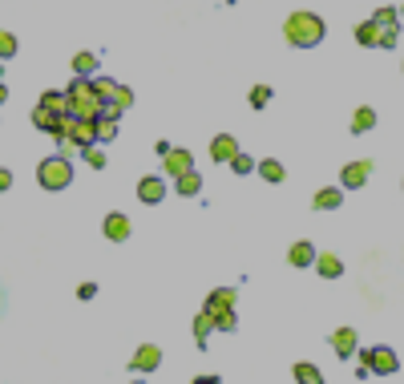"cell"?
Instances as JSON below:
<instances>
[{
	"mask_svg": "<svg viewBox=\"0 0 404 384\" xmlns=\"http://www.w3.org/2000/svg\"><path fill=\"white\" fill-rule=\"evenodd\" d=\"M283 37H287V45L295 49H315L327 37V25H323V16L315 13H291L287 20H283Z\"/></svg>",
	"mask_w": 404,
	"mask_h": 384,
	"instance_id": "cell-1",
	"label": "cell"
},
{
	"mask_svg": "<svg viewBox=\"0 0 404 384\" xmlns=\"http://www.w3.org/2000/svg\"><path fill=\"white\" fill-rule=\"evenodd\" d=\"M69 101H73V113L77 117H101V105H105V97L93 89V77H73V85H69Z\"/></svg>",
	"mask_w": 404,
	"mask_h": 384,
	"instance_id": "cell-2",
	"label": "cell"
},
{
	"mask_svg": "<svg viewBox=\"0 0 404 384\" xmlns=\"http://www.w3.org/2000/svg\"><path fill=\"white\" fill-rule=\"evenodd\" d=\"M37 182H41L45 191H65V186L73 182V162H69V154H53V158L41 162V166H37Z\"/></svg>",
	"mask_w": 404,
	"mask_h": 384,
	"instance_id": "cell-3",
	"label": "cell"
},
{
	"mask_svg": "<svg viewBox=\"0 0 404 384\" xmlns=\"http://www.w3.org/2000/svg\"><path fill=\"white\" fill-rule=\"evenodd\" d=\"M360 360L372 369V376H392V372L400 369L396 352H392V348H384V344H380V348H364V352H360Z\"/></svg>",
	"mask_w": 404,
	"mask_h": 384,
	"instance_id": "cell-4",
	"label": "cell"
},
{
	"mask_svg": "<svg viewBox=\"0 0 404 384\" xmlns=\"http://www.w3.org/2000/svg\"><path fill=\"white\" fill-rule=\"evenodd\" d=\"M356 41L364 49H392L396 45V32H384L376 20H360L356 25Z\"/></svg>",
	"mask_w": 404,
	"mask_h": 384,
	"instance_id": "cell-5",
	"label": "cell"
},
{
	"mask_svg": "<svg viewBox=\"0 0 404 384\" xmlns=\"http://www.w3.org/2000/svg\"><path fill=\"white\" fill-rule=\"evenodd\" d=\"M162 170H166L170 178L186 174V170H194V154L190 150H182V146H170V150L162 154Z\"/></svg>",
	"mask_w": 404,
	"mask_h": 384,
	"instance_id": "cell-6",
	"label": "cell"
},
{
	"mask_svg": "<svg viewBox=\"0 0 404 384\" xmlns=\"http://www.w3.org/2000/svg\"><path fill=\"white\" fill-rule=\"evenodd\" d=\"M101 231H105V239H110V243H126L129 235H133V226H129V215H122V210H113V215H105V223H101Z\"/></svg>",
	"mask_w": 404,
	"mask_h": 384,
	"instance_id": "cell-7",
	"label": "cell"
},
{
	"mask_svg": "<svg viewBox=\"0 0 404 384\" xmlns=\"http://www.w3.org/2000/svg\"><path fill=\"white\" fill-rule=\"evenodd\" d=\"M368 174H372V162L360 158V162H348V166H344L339 182H344V191H360V186L368 182Z\"/></svg>",
	"mask_w": 404,
	"mask_h": 384,
	"instance_id": "cell-8",
	"label": "cell"
},
{
	"mask_svg": "<svg viewBox=\"0 0 404 384\" xmlns=\"http://www.w3.org/2000/svg\"><path fill=\"white\" fill-rule=\"evenodd\" d=\"M138 198H142L145 207H158L162 198H166V182H162V174H150L138 182Z\"/></svg>",
	"mask_w": 404,
	"mask_h": 384,
	"instance_id": "cell-9",
	"label": "cell"
},
{
	"mask_svg": "<svg viewBox=\"0 0 404 384\" xmlns=\"http://www.w3.org/2000/svg\"><path fill=\"white\" fill-rule=\"evenodd\" d=\"M162 364V348L158 344H142L138 352H133V360H129V369L133 372H154Z\"/></svg>",
	"mask_w": 404,
	"mask_h": 384,
	"instance_id": "cell-10",
	"label": "cell"
},
{
	"mask_svg": "<svg viewBox=\"0 0 404 384\" xmlns=\"http://www.w3.org/2000/svg\"><path fill=\"white\" fill-rule=\"evenodd\" d=\"M356 328H336V332H332V352L339 356V360H352L356 356Z\"/></svg>",
	"mask_w": 404,
	"mask_h": 384,
	"instance_id": "cell-11",
	"label": "cell"
},
{
	"mask_svg": "<svg viewBox=\"0 0 404 384\" xmlns=\"http://www.w3.org/2000/svg\"><path fill=\"white\" fill-rule=\"evenodd\" d=\"M235 154H239V142H235V138H230V134H219V138H214V142H210V158L219 162V166H230V158H235Z\"/></svg>",
	"mask_w": 404,
	"mask_h": 384,
	"instance_id": "cell-12",
	"label": "cell"
},
{
	"mask_svg": "<svg viewBox=\"0 0 404 384\" xmlns=\"http://www.w3.org/2000/svg\"><path fill=\"white\" fill-rule=\"evenodd\" d=\"M315 255H320V251H315L307 239H299V243H291L287 263H291V267H315Z\"/></svg>",
	"mask_w": 404,
	"mask_h": 384,
	"instance_id": "cell-13",
	"label": "cell"
},
{
	"mask_svg": "<svg viewBox=\"0 0 404 384\" xmlns=\"http://www.w3.org/2000/svg\"><path fill=\"white\" fill-rule=\"evenodd\" d=\"M65 122V113L48 110V105H32V126L45 129V134H57V126Z\"/></svg>",
	"mask_w": 404,
	"mask_h": 384,
	"instance_id": "cell-14",
	"label": "cell"
},
{
	"mask_svg": "<svg viewBox=\"0 0 404 384\" xmlns=\"http://www.w3.org/2000/svg\"><path fill=\"white\" fill-rule=\"evenodd\" d=\"M210 332H219V324H214V312H210V307H202V312L194 316V340H198V344H207Z\"/></svg>",
	"mask_w": 404,
	"mask_h": 384,
	"instance_id": "cell-15",
	"label": "cell"
},
{
	"mask_svg": "<svg viewBox=\"0 0 404 384\" xmlns=\"http://www.w3.org/2000/svg\"><path fill=\"white\" fill-rule=\"evenodd\" d=\"M315 271H320L323 279H339V275H344V263H339V255L323 251V255H315Z\"/></svg>",
	"mask_w": 404,
	"mask_h": 384,
	"instance_id": "cell-16",
	"label": "cell"
},
{
	"mask_svg": "<svg viewBox=\"0 0 404 384\" xmlns=\"http://www.w3.org/2000/svg\"><path fill=\"white\" fill-rule=\"evenodd\" d=\"M174 186H178V194H182V198H194V194L202 191V174H198V170H186V174L174 178Z\"/></svg>",
	"mask_w": 404,
	"mask_h": 384,
	"instance_id": "cell-17",
	"label": "cell"
},
{
	"mask_svg": "<svg viewBox=\"0 0 404 384\" xmlns=\"http://www.w3.org/2000/svg\"><path fill=\"white\" fill-rule=\"evenodd\" d=\"M339 203H344V191H339V186H323V191L315 194V203H311V207H315V210H336Z\"/></svg>",
	"mask_w": 404,
	"mask_h": 384,
	"instance_id": "cell-18",
	"label": "cell"
},
{
	"mask_svg": "<svg viewBox=\"0 0 404 384\" xmlns=\"http://www.w3.org/2000/svg\"><path fill=\"white\" fill-rule=\"evenodd\" d=\"M368 129H376V110H372V105H360V110L352 113V134H368Z\"/></svg>",
	"mask_w": 404,
	"mask_h": 384,
	"instance_id": "cell-19",
	"label": "cell"
},
{
	"mask_svg": "<svg viewBox=\"0 0 404 384\" xmlns=\"http://www.w3.org/2000/svg\"><path fill=\"white\" fill-rule=\"evenodd\" d=\"M372 20H376L384 32H396L404 16H400V8H376V13H372Z\"/></svg>",
	"mask_w": 404,
	"mask_h": 384,
	"instance_id": "cell-20",
	"label": "cell"
},
{
	"mask_svg": "<svg viewBox=\"0 0 404 384\" xmlns=\"http://www.w3.org/2000/svg\"><path fill=\"white\" fill-rule=\"evenodd\" d=\"M41 105H48V110H57V113H73V101H69V89H48L45 97H41Z\"/></svg>",
	"mask_w": 404,
	"mask_h": 384,
	"instance_id": "cell-21",
	"label": "cell"
},
{
	"mask_svg": "<svg viewBox=\"0 0 404 384\" xmlns=\"http://www.w3.org/2000/svg\"><path fill=\"white\" fill-rule=\"evenodd\" d=\"M207 307L210 312H223V307H235V288H214L207 295Z\"/></svg>",
	"mask_w": 404,
	"mask_h": 384,
	"instance_id": "cell-22",
	"label": "cell"
},
{
	"mask_svg": "<svg viewBox=\"0 0 404 384\" xmlns=\"http://www.w3.org/2000/svg\"><path fill=\"white\" fill-rule=\"evenodd\" d=\"M291 376H295L299 384H323V372L315 369V364H307V360H304V364H295V369H291Z\"/></svg>",
	"mask_w": 404,
	"mask_h": 384,
	"instance_id": "cell-23",
	"label": "cell"
},
{
	"mask_svg": "<svg viewBox=\"0 0 404 384\" xmlns=\"http://www.w3.org/2000/svg\"><path fill=\"white\" fill-rule=\"evenodd\" d=\"M259 178H267V182H283V178H287V170H283V162L263 158V162H259Z\"/></svg>",
	"mask_w": 404,
	"mask_h": 384,
	"instance_id": "cell-24",
	"label": "cell"
},
{
	"mask_svg": "<svg viewBox=\"0 0 404 384\" xmlns=\"http://www.w3.org/2000/svg\"><path fill=\"white\" fill-rule=\"evenodd\" d=\"M73 73H81V77L97 73V53H77V57H73Z\"/></svg>",
	"mask_w": 404,
	"mask_h": 384,
	"instance_id": "cell-25",
	"label": "cell"
},
{
	"mask_svg": "<svg viewBox=\"0 0 404 384\" xmlns=\"http://www.w3.org/2000/svg\"><path fill=\"white\" fill-rule=\"evenodd\" d=\"M93 122H97V142L117 138V122H113V117H93Z\"/></svg>",
	"mask_w": 404,
	"mask_h": 384,
	"instance_id": "cell-26",
	"label": "cell"
},
{
	"mask_svg": "<svg viewBox=\"0 0 404 384\" xmlns=\"http://www.w3.org/2000/svg\"><path fill=\"white\" fill-rule=\"evenodd\" d=\"M81 154H85V162H89V166H93V170H105V150H101V146H85V150H81Z\"/></svg>",
	"mask_w": 404,
	"mask_h": 384,
	"instance_id": "cell-27",
	"label": "cell"
},
{
	"mask_svg": "<svg viewBox=\"0 0 404 384\" xmlns=\"http://www.w3.org/2000/svg\"><path fill=\"white\" fill-rule=\"evenodd\" d=\"M230 170H235V174H251V170H259L255 166V158H251V154H235V158H230Z\"/></svg>",
	"mask_w": 404,
	"mask_h": 384,
	"instance_id": "cell-28",
	"label": "cell"
},
{
	"mask_svg": "<svg viewBox=\"0 0 404 384\" xmlns=\"http://www.w3.org/2000/svg\"><path fill=\"white\" fill-rule=\"evenodd\" d=\"M16 49H20V45H16V37H13V32H4V29H0V61L16 57Z\"/></svg>",
	"mask_w": 404,
	"mask_h": 384,
	"instance_id": "cell-29",
	"label": "cell"
},
{
	"mask_svg": "<svg viewBox=\"0 0 404 384\" xmlns=\"http://www.w3.org/2000/svg\"><path fill=\"white\" fill-rule=\"evenodd\" d=\"M214 324H219V332H235V307H223V312H214Z\"/></svg>",
	"mask_w": 404,
	"mask_h": 384,
	"instance_id": "cell-30",
	"label": "cell"
},
{
	"mask_svg": "<svg viewBox=\"0 0 404 384\" xmlns=\"http://www.w3.org/2000/svg\"><path fill=\"white\" fill-rule=\"evenodd\" d=\"M247 101H251V110H263V105H267V101H271V89H267V85H255V89H251V97H247Z\"/></svg>",
	"mask_w": 404,
	"mask_h": 384,
	"instance_id": "cell-31",
	"label": "cell"
},
{
	"mask_svg": "<svg viewBox=\"0 0 404 384\" xmlns=\"http://www.w3.org/2000/svg\"><path fill=\"white\" fill-rule=\"evenodd\" d=\"M93 89L101 97H113V94H117V81H113V77H93Z\"/></svg>",
	"mask_w": 404,
	"mask_h": 384,
	"instance_id": "cell-32",
	"label": "cell"
},
{
	"mask_svg": "<svg viewBox=\"0 0 404 384\" xmlns=\"http://www.w3.org/2000/svg\"><path fill=\"white\" fill-rule=\"evenodd\" d=\"M122 113H126V105H117L113 97H105V105H101V117H113V122H117Z\"/></svg>",
	"mask_w": 404,
	"mask_h": 384,
	"instance_id": "cell-33",
	"label": "cell"
},
{
	"mask_svg": "<svg viewBox=\"0 0 404 384\" xmlns=\"http://www.w3.org/2000/svg\"><path fill=\"white\" fill-rule=\"evenodd\" d=\"M113 101H117V105H133V89H126V85H117V94H113Z\"/></svg>",
	"mask_w": 404,
	"mask_h": 384,
	"instance_id": "cell-34",
	"label": "cell"
},
{
	"mask_svg": "<svg viewBox=\"0 0 404 384\" xmlns=\"http://www.w3.org/2000/svg\"><path fill=\"white\" fill-rule=\"evenodd\" d=\"M97 295V283H81L77 288V300H93Z\"/></svg>",
	"mask_w": 404,
	"mask_h": 384,
	"instance_id": "cell-35",
	"label": "cell"
},
{
	"mask_svg": "<svg viewBox=\"0 0 404 384\" xmlns=\"http://www.w3.org/2000/svg\"><path fill=\"white\" fill-rule=\"evenodd\" d=\"M8 186H13V170H4V166H0V194L8 191Z\"/></svg>",
	"mask_w": 404,
	"mask_h": 384,
	"instance_id": "cell-36",
	"label": "cell"
},
{
	"mask_svg": "<svg viewBox=\"0 0 404 384\" xmlns=\"http://www.w3.org/2000/svg\"><path fill=\"white\" fill-rule=\"evenodd\" d=\"M4 101H8V89H4V81H0V105H4Z\"/></svg>",
	"mask_w": 404,
	"mask_h": 384,
	"instance_id": "cell-37",
	"label": "cell"
},
{
	"mask_svg": "<svg viewBox=\"0 0 404 384\" xmlns=\"http://www.w3.org/2000/svg\"><path fill=\"white\" fill-rule=\"evenodd\" d=\"M400 16H404V4H400Z\"/></svg>",
	"mask_w": 404,
	"mask_h": 384,
	"instance_id": "cell-38",
	"label": "cell"
}]
</instances>
